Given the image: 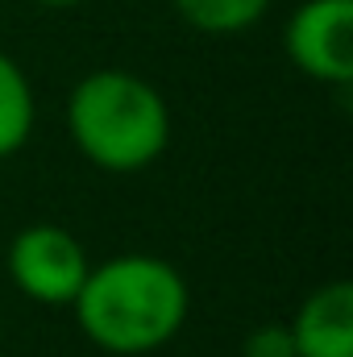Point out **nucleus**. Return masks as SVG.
I'll list each match as a JSON object with an SVG mask.
<instances>
[{
  "label": "nucleus",
  "instance_id": "obj_2",
  "mask_svg": "<svg viewBox=\"0 0 353 357\" xmlns=\"http://www.w3.org/2000/svg\"><path fill=\"white\" fill-rule=\"evenodd\" d=\"M67 133L96 171L137 175L167 154L171 108L150 79L121 67H100L67 96Z\"/></svg>",
  "mask_w": 353,
  "mask_h": 357
},
{
  "label": "nucleus",
  "instance_id": "obj_6",
  "mask_svg": "<svg viewBox=\"0 0 353 357\" xmlns=\"http://www.w3.org/2000/svg\"><path fill=\"white\" fill-rule=\"evenodd\" d=\"M33 125H38L33 84L21 71V63L0 50V158H13L33 137Z\"/></svg>",
  "mask_w": 353,
  "mask_h": 357
},
{
  "label": "nucleus",
  "instance_id": "obj_5",
  "mask_svg": "<svg viewBox=\"0 0 353 357\" xmlns=\"http://www.w3.org/2000/svg\"><path fill=\"white\" fill-rule=\"evenodd\" d=\"M295 357H353V282H320L291 316Z\"/></svg>",
  "mask_w": 353,
  "mask_h": 357
},
{
  "label": "nucleus",
  "instance_id": "obj_8",
  "mask_svg": "<svg viewBox=\"0 0 353 357\" xmlns=\"http://www.w3.org/2000/svg\"><path fill=\"white\" fill-rule=\"evenodd\" d=\"M241 357H295L291 328L278 324V320L258 324L254 333H246V341H241Z\"/></svg>",
  "mask_w": 353,
  "mask_h": 357
},
{
  "label": "nucleus",
  "instance_id": "obj_7",
  "mask_svg": "<svg viewBox=\"0 0 353 357\" xmlns=\"http://www.w3.org/2000/svg\"><path fill=\"white\" fill-rule=\"evenodd\" d=\"M175 13L200 33H241L258 25L270 8V0H171Z\"/></svg>",
  "mask_w": 353,
  "mask_h": 357
},
{
  "label": "nucleus",
  "instance_id": "obj_3",
  "mask_svg": "<svg viewBox=\"0 0 353 357\" xmlns=\"http://www.w3.org/2000/svg\"><path fill=\"white\" fill-rule=\"evenodd\" d=\"M4 270H8V282L29 303L71 307L75 295H80V287H84V278H88V270H91V258H88V250H84V241L71 229L38 220V225H25L8 241Z\"/></svg>",
  "mask_w": 353,
  "mask_h": 357
},
{
  "label": "nucleus",
  "instance_id": "obj_1",
  "mask_svg": "<svg viewBox=\"0 0 353 357\" xmlns=\"http://www.w3.org/2000/svg\"><path fill=\"white\" fill-rule=\"evenodd\" d=\"M71 312L96 349L142 357L171 345L183 333L191 312V287L167 258L117 254L91 262Z\"/></svg>",
  "mask_w": 353,
  "mask_h": 357
},
{
  "label": "nucleus",
  "instance_id": "obj_9",
  "mask_svg": "<svg viewBox=\"0 0 353 357\" xmlns=\"http://www.w3.org/2000/svg\"><path fill=\"white\" fill-rule=\"evenodd\" d=\"M33 4H42V8H75L84 0H33Z\"/></svg>",
  "mask_w": 353,
  "mask_h": 357
},
{
  "label": "nucleus",
  "instance_id": "obj_4",
  "mask_svg": "<svg viewBox=\"0 0 353 357\" xmlns=\"http://www.w3.org/2000/svg\"><path fill=\"white\" fill-rule=\"evenodd\" d=\"M283 50L291 67L316 84L353 79V0H303L287 17Z\"/></svg>",
  "mask_w": 353,
  "mask_h": 357
}]
</instances>
